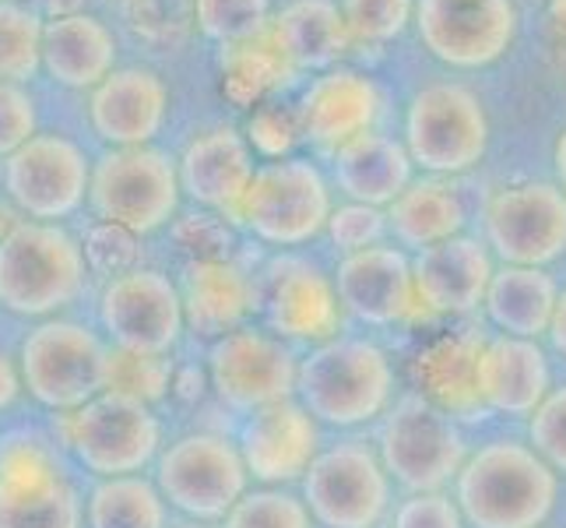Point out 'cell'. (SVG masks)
I'll return each instance as SVG.
<instances>
[{
	"mask_svg": "<svg viewBox=\"0 0 566 528\" xmlns=\"http://www.w3.org/2000/svg\"><path fill=\"white\" fill-rule=\"evenodd\" d=\"M405 152L426 176L472 173L490 152V116L458 82H437L412 95L405 113Z\"/></svg>",
	"mask_w": 566,
	"mask_h": 528,
	"instance_id": "cell-4",
	"label": "cell"
},
{
	"mask_svg": "<svg viewBox=\"0 0 566 528\" xmlns=\"http://www.w3.org/2000/svg\"><path fill=\"white\" fill-rule=\"evenodd\" d=\"M528 444L556 476H566V384H553L528 416Z\"/></svg>",
	"mask_w": 566,
	"mask_h": 528,
	"instance_id": "cell-40",
	"label": "cell"
},
{
	"mask_svg": "<svg viewBox=\"0 0 566 528\" xmlns=\"http://www.w3.org/2000/svg\"><path fill=\"white\" fill-rule=\"evenodd\" d=\"M338 11L353 43H390L416 18V0H342Z\"/></svg>",
	"mask_w": 566,
	"mask_h": 528,
	"instance_id": "cell-38",
	"label": "cell"
},
{
	"mask_svg": "<svg viewBox=\"0 0 566 528\" xmlns=\"http://www.w3.org/2000/svg\"><path fill=\"white\" fill-rule=\"evenodd\" d=\"M395 528H464V518L451 494H412L398 504Z\"/></svg>",
	"mask_w": 566,
	"mask_h": 528,
	"instance_id": "cell-45",
	"label": "cell"
},
{
	"mask_svg": "<svg viewBox=\"0 0 566 528\" xmlns=\"http://www.w3.org/2000/svg\"><path fill=\"white\" fill-rule=\"evenodd\" d=\"M296 356L282 339L258 328H237L214 339L208 352V381L229 408L253 413L296 395Z\"/></svg>",
	"mask_w": 566,
	"mask_h": 528,
	"instance_id": "cell-16",
	"label": "cell"
},
{
	"mask_svg": "<svg viewBox=\"0 0 566 528\" xmlns=\"http://www.w3.org/2000/svg\"><path fill=\"white\" fill-rule=\"evenodd\" d=\"M331 187L310 159H275L253 169L240 222L264 244L300 247L327 229Z\"/></svg>",
	"mask_w": 566,
	"mask_h": 528,
	"instance_id": "cell-9",
	"label": "cell"
},
{
	"mask_svg": "<svg viewBox=\"0 0 566 528\" xmlns=\"http://www.w3.org/2000/svg\"><path fill=\"white\" fill-rule=\"evenodd\" d=\"M99 318L109 331L113 349L138 352V356H166L184 331L180 289L155 268H130L106 282Z\"/></svg>",
	"mask_w": 566,
	"mask_h": 528,
	"instance_id": "cell-15",
	"label": "cell"
},
{
	"mask_svg": "<svg viewBox=\"0 0 566 528\" xmlns=\"http://www.w3.org/2000/svg\"><path fill=\"white\" fill-rule=\"evenodd\" d=\"M226 92L229 100L237 103H258L261 95H268L275 85L289 82V61L282 56V50L271 43V35L261 32L247 39V43H237L226 50Z\"/></svg>",
	"mask_w": 566,
	"mask_h": 528,
	"instance_id": "cell-34",
	"label": "cell"
},
{
	"mask_svg": "<svg viewBox=\"0 0 566 528\" xmlns=\"http://www.w3.org/2000/svg\"><path fill=\"white\" fill-rule=\"evenodd\" d=\"M0 528H82L77 490L35 434H11L0 444Z\"/></svg>",
	"mask_w": 566,
	"mask_h": 528,
	"instance_id": "cell-10",
	"label": "cell"
},
{
	"mask_svg": "<svg viewBox=\"0 0 566 528\" xmlns=\"http://www.w3.org/2000/svg\"><path fill=\"white\" fill-rule=\"evenodd\" d=\"M177 244L190 253V261H226L232 247L219 215H187L177 226Z\"/></svg>",
	"mask_w": 566,
	"mask_h": 528,
	"instance_id": "cell-44",
	"label": "cell"
},
{
	"mask_svg": "<svg viewBox=\"0 0 566 528\" xmlns=\"http://www.w3.org/2000/svg\"><path fill=\"white\" fill-rule=\"evenodd\" d=\"M268 35L282 50L292 71L335 68L353 46V35H348L335 0H292L268 25Z\"/></svg>",
	"mask_w": 566,
	"mask_h": 528,
	"instance_id": "cell-32",
	"label": "cell"
},
{
	"mask_svg": "<svg viewBox=\"0 0 566 528\" xmlns=\"http://www.w3.org/2000/svg\"><path fill=\"white\" fill-rule=\"evenodd\" d=\"M556 297L559 282L549 276V268L500 265L485 289L482 314L496 328V335L538 342L549 331Z\"/></svg>",
	"mask_w": 566,
	"mask_h": 528,
	"instance_id": "cell-30",
	"label": "cell"
},
{
	"mask_svg": "<svg viewBox=\"0 0 566 528\" xmlns=\"http://www.w3.org/2000/svg\"><path fill=\"white\" fill-rule=\"evenodd\" d=\"M193 18L208 39L237 46L268 32L271 0H193Z\"/></svg>",
	"mask_w": 566,
	"mask_h": 528,
	"instance_id": "cell-36",
	"label": "cell"
},
{
	"mask_svg": "<svg viewBox=\"0 0 566 528\" xmlns=\"http://www.w3.org/2000/svg\"><path fill=\"white\" fill-rule=\"evenodd\" d=\"M35 138V103L25 89L0 82V155H11Z\"/></svg>",
	"mask_w": 566,
	"mask_h": 528,
	"instance_id": "cell-43",
	"label": "cell"
},
{
	"mask_svg": "<svg viewBox=\"0 0 566 528\" xmlns=\"http://www.w3.org/2000/svg\"><path fill=\"white\" fill-rule=\"evenodd\" d=\"M331 169H335V184L342 194H348V201L387 208L412 184L416 166L401 142L366 131L331 152Z\"/></svg>",
	"mask_w": 566,
	"mask_h": 528,
	"instance_id": "cell-28",
	"label": "cell"
},
{
	"mask_svg": "<svg viewBox=\"0 0 566 528\" xmlns=\"http://www.w3.org/2000/svg\"><path fill=\"white\" fill-rule=\"evenodd\" d=\"M377 458L384 473L401 483L408 494H437L454 483L468 458V441L458 420L412 391L390 402L384 413Z\"/></svg>",
	"mask_w": 566,
	"mask_h": 528,
	"instance_id": "cell-5",
	"label": "cell"
},
{
	"mask_svg": "<svg viewBox=\"0 0 566 528\" xmlns=\"http://www.w3.org/2000/svg\"><path fill=\"white\" fill-rule=\"evenodd\" d=\"M485 247L503 265H556L566 258V194L549 180L496 187L485 201Z\"/></svg>",
	"mask_w": 566,
	"mask_h": 528,
	"instance_id": "cell-11",
	"label": "cell"
},
{
	"mask_svg": "<svg viewBox=\"0 0 566 528\" xmlns=\"http://www.w3.org/2000/svg\"><path fill=\"white\" fill-rule=\"evenodd\" d=\"M395 395V363L369 339L335 335L314 345L296 370V402L327 426H363L384 416Z\"/></svg>",
	"mask_w": 566,
	"mask_h": 528,
	"instance_id": "cell-2",
	"label": "cell"
},
{
	"mask_svg": "<svg viewBox=\"0 0 566 528\" xmlns=\"http://www.w3.org/2000/svg\"><path fill=\"white\" fill-rule=\"evenodd\" d=\"M250 142L268 159H282L296 142V124L282 110H258L250 121Z\"/></svg>",
	"mask_w": 566,
	"mask_h": 528,
	"instance_id": "cell-46",
	"label": "cell"
},
{
	"mask_svg": "<svg viewBox=\"0 0 566 528\" xmlns=\"http://www.w3.org/2000/svg\"><path fill=\"white\" fill-rule=\"evenodd\" d=\"M18 395H22V374H18V366L0 352V413L11 408Z\"/></svg>",
	"mask_w": 566,
	"mask_h": 528,
	"instance_id": "cell-47",
	"label": "cell"
},
{
	"mask_svg": "<svg viewBox=\"0 0 566 528\" xmlns=\"http://www.w3.org/2000/svg\"><path fill=\"white\" fill-rule=\"evenodd\" d=\"M0 4H8V0H0Z\"/></svg>",
	"mask_w": 566,
	"mask_h": 528,
	"instance_id": "cell-52",
	"label": "cell"
},
{
	"mask_svg": "<svg viewBox=\"0 0 566 528\" xmlns=\"http://www.w3.org/2000/svg\"><path fill=\"white\" fill-rule=\"evenodd\" d=\"M106 363L109 349L95 331L74 321H43L29 331L18 374L39 405L71 413L106 391Z\"/></svg>",
	"mask_w": 566,
	"mask_h": 528,
	"instance_id": "cell-7",
	"label": "cell"
},
{
	"mask_svg": "<svg viewBox=\"0 0 566 528\" xmlns=\"http://www.w3.org/2000/svg\"><path fill=\"white\" fill-rule=\"evenodd\" d=\"M43 68L56 85L95 89L116 64L113 32L85 11L50 18L43 25Z\"/></svg>",
	"mask_w": 566,
	"mask_h": 528,
	"instance_id": "cell-31",
	"label": "cell"
},
{
	"mask_svg": "<svg viewBox=\"0 0 566 528\" xmlns=\"http://www.w3.org/2000/svg\"><path fill=\"white\" fill-rule=\"evenodd\" d=\"M85 289V253L56 222H18L0 237V307L50 318Z\"/></svg>",
	"mask_w": 566,
	"mask_h": 528,
	"instance_id": "cell-3",
	"label": "cell"
},
{
	"mask_svg": "<svg viewBox=\"0 0 566 528\" xmlns=\"http://www.w3.org/2000/svg\"><path fill=\"white\" fill-rule=\"evenodd\" d=\"M261 314L275 339L292 342H327L342 331V303L335 279L327 271L296 253L268 265V279L261 292Z\"/></svg>",
	"mask_w": 566,
	"mask_h": 528,
	"instance_id": "cell-18",
	"label": "cell"
},
{
	"mask_svg": "<svg viewBox=\"0 0 566 528\" xmlns=\"http://www.w3.org/2000/svg\"><path fill=\"white\" fill-rule=\"evenodd\" d=\"M61 437L88 473L113 479L134 476L155 458L163 441L151 405L103 391L92 402L71 408L61 420Z\"/></svg>",
	"mask_w": 566,
	"mask_h": 528,
	"instance_id": "cell-8",
	"label": "cell"
},
{
	"mask_svg": "<svg viewBox=\"0 0 566 528\" xmlns=\"http://www.w3.org/2000/svg\"><path fill=\"white\" fill-rule=\"evenodd\" d=\"M82 11V0H50V14L64 18V14H77Z\"/></svg>",
	"mask_w": 566,
	"mask_h": 528,
	"instance_id": "cell-50",
	"label": "cell"
},
{
	"mask_svg": "<svg viewBox=\"0 0 566 528\" xmlns=\"http://www.w3.org/2000/svg\"><path fill=\"white\" fill-rule=\"evenodd\" d=\"M180 190L219 219L240 222L243 194L253 180V155L240 131L214 127L193 138L177 166Z\"/></svg>",
	"mask_w": 566,
	"mask_h": 528,
	"instance_id": "cell-24",
	"label": "cell"
},
{
	"mask_svg": "<svg viewBox=\"0 0 566 528\" xmlns=\"http://www.w3.org/2000/svg\"><path fill=\"white\" fill-rule=\"evenodd\" d=\"M384 106V92L374 77L359 71H327L317 77L300 106V131L324 152H335L345 142L374 131Z\"/></svg>",
	"mask_w": 566,
	"mask_h": 528,
	"instance_id": "cell-26",
	"label": "cell"
},
{
	"mask_svg": "<svg viewBox=\"0 0 566 528\" xmlns=\"http://www.w3.org/2000/svg\"><path fill=\"white\" fill-rule=\"evenodd\" d=\"M493 271H496L493 250L475 237H464V232L419 250L412 258L419 321L475 318L482 310Z\"/></svg>",
	"mask_w": 566,
	"mask_h": 528,
	"instance_id": "cell-19",
	"label": "cell"
},
{
	"mask_svg": "<svg viewBox=\"0 0 566 528\" xmlns=\"http://www.w3.org/2000/svg\"><path fill=\"white\" fill-rule=\"evenodd\" d=\"M553 387V366L545 349L532 339L490 335L479 356V402L485 416L524 420Z\"/></svg>",
	"mask_w": 566,
	"mask_h": 528,
	"instance_id": "cell-23",
	"label": "cell"
},
{
	"mask_svg": "<svg viewBox=\"0 0 566 528\" xmlns=\"http://www.w3.org/2000/svg\"><path fill=\"white\" fill-rule=\"evenodd\" d=\"M387 232L401 250H426L464 232L468 208L451 176H422L387 205Z\"/></svg>",
	"mask_w": 566,
	"mask_h": 528,
	"instance_id": "cell-29",
	"label": "cell"
},
{
	"mask_svg": "<svg viewBox=\"0 0 566 528\" xmlns=\"http://www.w3.org/2000/svg\"><path fill=\"white\" fill-rule=\"evenodd\" d=\"M485 339L490 331L472 318L433 331L412 356L416 395L458 423L485 416L479 402V356Z\"/></svg>",
	"mask_w": 566,
	"mask_h": 528,
	"instance_id": "cell-21",
	"label": "cell"
},
{
	"mask_svg": "<svg viewBox=\"0 0 566 528\" xmlns=\"http://www.w3.org/2000/svg\"><path fill=\"white\" fill-rule=\"evenodd\" d=\"M85 265L95 271V276H124V271L138 268L134 261H138V237L113 222H99L88 229L85 237Z\"/></svg>",
	"mask_w": 566,
	"mask_h": 528,
	"instance_id": "cell-42",
	"label": "cell"
},
{
	"mask_svg": "<svg viewBox=\"0 0 566 528\" xmlns=\"http://www.w3.org/2000/svg\"><path fill=\"white\" fill-rule=\"evenodd\" d=\"M335 292L345 314H353L363 324L395 328L419 321L412 258L395 244L345 253L335 271Z\"/></svg>",
	"mask_w": 566,
	"mask_h": 528,
	"instance_id": "cell-20",
	"label": "cell"
},
{
	"mask_svg": "<svg viewBox=\"0 0 566 528\" xmlns=\"http://www.w3.org/2000/svg\"><path fill=\"white\" fill-rule=\"evenodd\" d=\"M226 528H314V518L285 490H253L229 507Z\"/></svg>",
	"mask_w": 566,
	"mask_h": 528,
	"instance_id": "cell-39",
	"label": "cell"
},
{
	"mask_svg": "<svg viewBox=\"0 0 566 528\" xmlns=\"http://www.w3.org/2000/svg\"><path fill=\"white\" fill-rule=\"evenodd\" d=\"M88 198L103 222H113L134 237L163 229L180 205L177 163L166 152L113 148L95 163L88 176Z\"/></svg>",
	"mask_w": 566,
	"mask_h": 528,
	"instance_id": "cell-6",
	"label": "cell"
},
{
	"mask_svg": "<svg viewBox=\"0 0 566 528\" xmlns=\"http://www.w3.org/2000/svg\"><path fill=\"white\" fill-rule=\"evenodd\" d=\"M327 232H331V240H335V247L342 253H356V250L384 244L387 215H384V208L348 201L342 208H331Z\"/></svg>",
	"mask_w": 566,
	"mask_h": 528,
	"instance_id": "cell-41",
	"label": "cell"
},
{
	"mask_svg": "<svg viewBox=\"0 0 566 528\" xmlns=\"http://www.w3.org/2000/svg\"><path fill=\"white\" fill-rule=\"evenodd\" d=\"M169 92L163 77L145 68L106 74L92 92V127L116 148H142L163 131Z\"/></svg>",
	"mask_w": 566,
	"mask_h": 528,
	"instance_id": "cell-25",
	"label": "cell"
},
{
	"mask_svg": "<svg viewBox=\"0 0 566 528\" xmlns=\"http://www.w3.org/2000/svg\"><path fill=\"white\" fill-rule=\"evenodd\" d=\"M303 504L324 528H377L390 507V476L374 447L345 441L310 462Z\"/></svg>",
	"mask_w": 566,
	"mask_h": 528,
	"instance_id": "cell-12",
	"label": "cell"
},
{
	"mask_svg": "<svg viewBox=\"0 0 566 528\" xmlns=\"http://www.w3.org/2000/svg\"><path fill=\"white\" fill-rule=\"evenodd\" d=\"M88 528H166L159 486L142 476L103 479L88 497Z\"/></svg>",
	"mask_w": 566,
	"mask_h": 528,
	"instance_id": "cell-33",
	"label": "cell"
},
{
	"mask_svg": "<svg viewBox=\"0 0 566 528\" xmlns=\"http://www.w3.org/2000/svg\"><path fill=\"white\" fill-rule=\"evenodd\" d=\"M545 339H549L556 356L566 360V286L559 289V297H556V310H553V321H549V331H545Z\"/></svg>",
	"mask_w": 566,
	"mask_h": 528,
	"instance_id": "cell-48",
	"label": "cell"
},
{
	"mask_svg": "<svg viewBox=\"0 0 566 528\" xmlns=\"http://www.w3.org/2000/svg\"><path fill=\"white\" fill-rule=\"evenodd\" d=\"M43 22L39 14L14 4H0V82L22 85L43 68Z\"/></svg>",
	"mask_w": 566,
	"mask_h": 528,
	"instance_id": "cell-35",
	"label": "cell"
},
{
	"mask_svg": "<svg viewBox=\"0 0 566 528\" xmlns=\"http://www.w3.org/2000/svg\"><path fill=\"white\" fill-rule=\"evenodd\" d=\"M88 163L82 148L61 134H35L4 163L8 198L35 222L67 219L88 194Z\"/></svg>",
	"mask_w": 566,
	"mask_h": 528,
	"instance_id": "cell-17",
	"label": "cell"
},
{
	"mask_svg": "<svg viewBox=\"0 0 566 528\" xmlns=\"http://www.w3.org/2000/svg\"><path fill=\"white\" fill-rule=\"evenodd\" d=\"M172 528H198V525H172Z\"/></svg>",
	"mask_w": 566,
	"mask_h": 528,
	"instance_id": "cell-51",
	"label": "cell"
},
{
	"mask_svg": "<svg viewBox=\"0 0 566 528\" xmlns=\"http://www.w3.org/2000/svg\"><path fill=\"white\" fill-rule=\"evenodd\" d=\"M247 479L237 444L219 434H190L163 452L155 486L184 515L214 521L247 494Z\"/></svg>",
	"mask_w": 566,
	"mask_h": 528,
	"instance_id": "cell-13",
	"label": "cell"
},
{
	"mask_svg": "<svg viewBox=\"0 0 566 528\" xmlns=\"http://www.w3.org/2000/svg\"><path fill=\"white\" fill-rule=\"evenodd\" d=\"M317 420L296 398L253 408L240 434V458L247 476L268 486L300 479L321 452Z\"/></svg>",
	"mask_w": 566,
	"mask_h": 528,
	"instance_id": "cell-22",
	"label": "cell"
},
{
	"mask_svg": "<svg viewBox=\"0 0 566 528\" xmlns=\"http://www.w3.org/2000/svg\"><path fill=\"white\" fill-rule=\"evenodd\" d=\"M464 528H545L559 504V476L521 437H493L468 452L454 476Z\"/></svg>",
	"mask_w": 566,
	"mask_h": 528,
	"instance_id": "cell-1",
	"label": "cell"
},
{
	"mask_svg": "<svg viewBox=\"0 0 566 528\" xmlns=\"http://www.w3.org/2000/svg\"><path fill=\"white\" fill-rule=\"evenodd\" d=\"M416 29L440 64L475 71L511 53L517 8L514 0H416Z\"/></svg>",
	"mask_w": 566,
	"mask_h": 528,
	"instance_id": "cell-14",
	"label": "cell"
},
{
	"mask_svg": "<svg viewBox=\"0 0 566 528\" xmlns=\"http://www.w3.org/2000/svg\"><path fill=\"white\" fill-rule=\"evenodd\" d=\"M172 387V366L163 356H138V352L109 349L106 363V391L138 398L145 405L159 402Z\"/></svg>",
	"mask_w": 566,
	"mask_h": 528,
	"instance_id": "cell-37",
	"label": "cell"
},
{
	"mask_svg": "<svg viewBox=\"0 0 566 528\" xmlns=\"http://www.w3.org/2000/svg\"><path fill=\"white\" fill-rule=\"evenodd\" d=\"M553 163H556V187L566 194V127L559 131L556 148H553Z\"/></svg>",
	"mask_w": 566,
	"mask_h": 528,
	"instance_id": "cell-49",
	"label": "cell"
},
{
	"mask_svg": "<svg viewBox=\"0 0 566 528\" xmlns=\"http://www.w3.org/2000/svg\"><path fill=\"white\" fill-rule=\"evenodd\" d=\"M184 324H190L205 339H222L243 328V321L258 310L261 289L237 261H190L180 279Z\"/></svg>",
	"mask_w": 566,
	"mask_h": 528,
	"instance_id": "cell-27",
	"label": "cell"
}]
</instances>
